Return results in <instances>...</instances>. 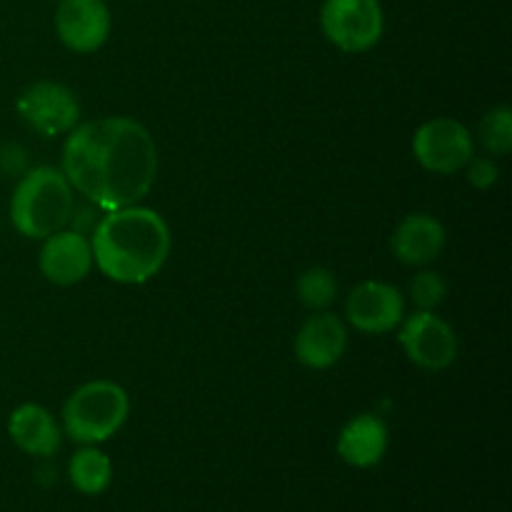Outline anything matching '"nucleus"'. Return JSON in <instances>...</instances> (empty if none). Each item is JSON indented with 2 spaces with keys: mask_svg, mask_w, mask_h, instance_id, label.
Here are the masks:
<instances>
[{
  "mask_svg": "<svg viewBox=\"0 0 512 512\" xmlns=\"http://www.w3.org/2000/svg\"><path fill=\"white\" fill-rule=\"evenodd\" d=\"M63 175L100 210L138 205L158 175V148L145 125L108 115L75 125L63 145Z\"/></svg>",
  "mask_w": 512,
  "mask_h": 512,
  "instance_id": "nucleus-1",
  "label": "nucleus"
},
{
  "mask_svg": "<svg viewBox=\"0 0 512 512\" xmlns=\"http://www.w3.org/2000/svg\"><path fill=\"white\" fill-rule=\"evenodd\" d=\"M170 228L153 208L108 210L93 230V263L120 285H140L163 270L170 255Z\"/></svg>",
  "mask_w": 512,
  "mask_h": 512,
  "instance_id": "nucleus-2",
  "label": "nucleus"
},
{
  "mask_svg": "<svg viewBox=\"0 0 512 512\" xmlns=\"http://www.w3.org/2000/svg\"><path fill=\"white\" fill-rule=\"evenodd\" d=\"M75 190L63 170L40 165L28 170L10 198V223L23 238L45 240L63 230L75 210Z\"/></svg>",
  "mask_w": 512,
  "mask_h": 512,
  "instance_id": "nucleus-3",
  "label": "nucleus"
},
{
  "mask_svg": "<svg viewBox=\"0 0 512 512\" xmlns=\"http://www.w3.org/2000/svg\"><path fill=\"white\" fill-rule=\"evenodd\" d=\"M130 413L128 393L113 380L85 383L65 400L63 433L78 445H98L113 438Z\"/></svg>",
  "mask_w": 512,
  "mask_h": 512,
  "instance_id": "nucleus-4",
  "label": "nucleus"
},
{
  "mask_svg": "<svg viewBox=\"0 0 512 512\" xmlns=\"http://www.w3.org/2000/svg\"><path fill=\"white\" fill-rule=\"evenodd\" d=\"M323 35L343 53H365L383 38L380 0H325L320 8Z\"/></svg>",
  "mask_w": 512,
  "mask_h": 512,
  "instance_id": "nucleus-5",
  "label": "nucleus"
},
{
  "mask_svg": "<svg viewBox=\"0 0 512 512\" xmlns=\"http://www.w3.org/2000/svg\"><path fill=\"white\" fill-rule=\"evenodd\" d=\"M398 328L400 348L418 368L438 373L458 358V335L448 320L435 315V310H415L413 315H405Z\"/></svg>",
  "mask_w": 512,
  "mask_h": 512,
  "instance_id": "nucleus-6",
  "label": "nucleus"
},
{
  "mask_svg": "<svg viewBox=\"0 0 512 512\" xmlns=\"http://www.w3.org/2000/svg\"><path fill=\"white\" fill-rule=\"evenodd\" d=\"M413 155L430 173L453 175L475 155V140L460 120L433 118L415 130Z\"/></svg>",
  "mask_w": 512,
  "mask_h": 512,
  "instance_id": "nucleus-7",
  "label": "nucleus"
},
{
  "mask_svg": "<svg viewBox=\"0 0 512 512\" xmlns=\"http://www.w3.org/2000/svg\"><path fill=\"white\" fill-rule=\"evenodd\" d=\"M15 110H18L20 120L43 138L68 135L80 120V103L73 90L63 83H53V80L28 85L20 93Z\"/></svg>",
  "mask_w": 512,
  "mask_h": 512,
  "instance_id": "nucleus-8",
  "label": "nucleus"
},
{
  "mask_svg": "<svg viewBox=\"0 0 512 512\" xmlns=\"http://www.w3.org/2000/svg\"><path fill=\"white\" fill-rule=\"evenodd\" d=\"M345 318L360 333H393L405 318V298L395 285L383 280H365L355 285L345 298Z\"/></svg>",
  "mask_w": 512,
  "mask_h": 512,
  "instance_id": "nucleus-9",
  "label": "nucleus"
},
{
  "mask_svg": "<svg viewBox=\"0 0 512 512\" xmlns=\"http://www.w3.org/2000/svg\"><path fill=\"white\" fill-rule=\"evenodd\" d=\"M110 10L105 0H58L55 33L73 53H95L110 35Z\"/></svg>",
  "mask_w": 512,
  "mask_h": 512,
  "instance_id": "nucleus-10",
  "label": "nucleus"
},
{
  "mask_svg": "<svg viewBox=\"0 0 512 512\" xmlns=\"http://www.w3.org/2000/svg\"><path fill=\"white\" fill-rule=\"evenodd\" d=\"M295 358L310 370H328L340 363L348 350V328L330 310L308 315L295 333Z\"/></svg>",
  "mask_w": 512,
  "mask_h": 512,
  "instance_id": "nucleus-11",
  "label": "nucleus"
},
{
  "mask_svg": "<svg viewBox=\"0 0 512 512\" xmlns=\"http://www.w3.org/2000/svg\"><path fill=\"white\" fill-rule=\"evenodd\" d=\"M38 265L48 283L63 288L80 283L88 278L95 265L90 240L78 230H58L43 240Z\"/></svg>",
  "mask_w": 512,
  "mask_h": 512,
  "instance_id": "nucleus-12",
  "label": "nucleus"
},
{
  "mask_svg": "<svg viewBox=\"0 0 512 512\" xmlns=\"http://www.w3.org/2000/svg\"><path fill=\"white\" fill-rule=\"evenodd\" d=\"M445 248V228L438 218L428 213L405 215L393 230L390 250L403 265H428L443 253Z\"/></svg>",
  "mask_w": 512,
  "mask_h": 512,
  "instance_id": "nucleus-13",
  "label": "nucleus"
},
{
  "mask_svg": "<svg viewBox=\"0 0 512 512\" xmlns=\"http://www.w3.org/2000/svg\"><path fill=\"white\" fill-rule=\"evenodd\" d=\"M8 435L25 455L50 458L63 445V430L55 423L53 413L43 405L25 403L10 413Z\"/></svg>",
  "mask_w": 512,
  "mask_h": 512,
  "instance_id": "nucleus-14",
  "label": "nucleus"
},
{
  "mask_svg": "<svg viewBox=\"0 0 512 512\" xmlns=\"http://www.w3.org/2000/svg\"><path fill=\"white\" fill-rule=\"evenodd\" d=\"M388 425L378 415L363 413L345 423L338 435V455L353 468H375L388 453Z\"/></svg>",
  "mask_w": 512,
  "mask_h": 512,
  "instance_id": "nucleus-15",
  "label": "nucleus"
},
{
  "mask_svg": "<svg viewBox=\"0 0 512 512\" xmlns=\"http://www.w3.org/2000/svg\"><path fill=\"white\" fill-rule=\"evenodd\" d=\"M68 478L83 495H100L113 480V463L95 445H83L68 463Z\"/></svg>",
  "mask_w": 512,
  "mask_h": 512,
  "instance_id": "nucleus-16",
  "label": "nucleus"
},
{
  "mask_svg": "<svg viewBox=\"0 0 512 512\" xmlns=\"http://www.w3.org/2000/svg\"><path fill=\"white\" fill-rule=\"evenodd\" d=\"M295 295L303 303V308H308L310 313H320V310H328L338 298V280L328 268L315 265V268L303 270L298 275Z\"/></svg>",
  "mask_w": 512,
  "mask_h": 512,
  "instance_id": "nucleus-17",
  "label": "nucleus"
},
{
  "mask_svg": "<svg viewBox=\"0 0 512 512\" xmlns=\"http://www.w3.org/2000/svg\"><path fill=\"white\" fill-rule=\"evenodd\" d=\"M478 138L493 158H503L512 150V108L495 105L483 115L478 125Z\"/></svg>",
  "mask_w": 512,
  "mask_h": 512,
  "instance_id": "nucleus-18",
  "label": "nucleus"
},
{
  "mask_svg": "<svg viewBox=\"0 0 512 512\" xmlns=\"http://www.w3.org/2000/svg\"><path fill=\"white\" fill-rule=\"evenodd\" d=\"M410 298L418 310H435L448 298V283L435 270H423L410 283Z\"/></svg>",
  "mask_w": 512,
  "mask_h": 512,
  "instance_id": "nucleus-19",
  "label": "nucleus"
},
{
  "mask_svg": "<svg viewBox=\"0 0 512 512\" xmlns=\"http://www.w3.org/2000/svg\"><path fill=\"white\" fill-rule=\"evenodd\" d=\"M463 170L468 183L478 190H490L500 178L498 163L493 158H488V155H473Z\"/></svg>",
  "mask_w": 512,
  "mask_h": 512,
  "instance_id": "nucleus-20",
  "label": "nucleus"
}]
</instances>
